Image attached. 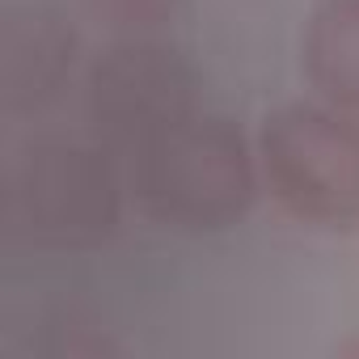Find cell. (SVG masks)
<instances>
[{
  "label": "cell",
  "mask_w": 359,
  "mask_h": 359,
  "mask_svg": "<svg viewBox=\"0 0 359 359\" xmlns=\"http://www.w3.org/2000/svg\"><path fill=\"white\" fill-rule=\"evenodd\" d=\"M123 182L110 148L76 135H30L0 169V224L39 254H85L110 241Z\"/></svg>",
  "instance_id": "cell-1"
},
{
  "label": "cell",
  "mask_w": 359,
  "mask_h": 359,
  "mask_svg": "<svg viewBox=\"0 0 359 359\" xmlns=\"http://www.w3.org/2000/svg\"><path fill=\"white\" fill-rule=\"evenodd\" d=\"M262 187L258 148L224 114H191L131 152L140 212L173 233H220L245 220Z\"/></svg>",
  "instance_id": "cell-2"
},
{
  "label": "cell",
  "mask_w": 359,
  "mask_h": 359,
  "mask_svg": "<svg viewBox=\"0 0 359 359\" xmlns=\"http://www.w3.org/2000/svg\"><path fill=\"white\" fill-rule=\"evenodd\" d=\"M258 173L271 199L309 229H359V114L330 102H283L262 114Z\"/></svg>",
  "instance_id": "cell-3"
},
{
  "label": "cell",
  "mask_w": 359,
  "mask_h": 359,
  "mask_svg": "<svg viewBox=\"0 0 359 359\" xmlns=\"http://www.w3.org/2000/svg\"><path fill=\"white\" fill-rule=\"evenodd\" d=\"M81 110L97 144L135 152L199 110V72L161 34L110 39L85 68Z\"/></svg>",
  "instance_id": "cell-4"
},
{
  "label": "cell",
  "mask_w": 359,
  "mask_h": 359,
  "mask_svg": "<svg viewBox=\"0 0 359 359\" xmlns=\"http://www.w3.org/2000/svg\"><path fill=\"white\" fill-rule=\"evenodd\" d=\"M76 55L72 22L39 0H22L0 13V110L30 114L47 106Z\"/></svg>",
  "instance_id": "cell-5"
},
{
  "label": "cell",
  "mask_w": 359,
  "mask_h": 359,
  "mask_svg": "<svg viewBox=\"0 0 359 359\" xmlns=\"http://www.w3.org/2000/svg\"><path fill=\"white\" fill-rule=\"evenodd\" d=\"M300 72L321 102L359 114V0H313L300 30Z\"/></svg>",
  "instance_id": "cell-6"
},
{
  "label": "cell",
  "mask_w": 359,
  "mask_h": 359,
  "mask_svg": "<svg viewBox=\"0 0 359 359\" xmlns=\"http://www.w3.org/2000/svg\"><path fill=\"white\" fill-rule=\"evenodd\" d=\"M187 0H81L85 18L110 39H148L173 26Z\"/></svg>",
  "instance_id": "cell-7"
},
{
  "label": "cell",
  "mask_w": 359,
  "mask_h": 359,
  "mask_svg": "<svg viewBox=\"0 0 359 359\" xmlns=\"http://www.w3.org/2000/svg\"><path fill=\"white\" fill-rule=\"evenodd\" d=\"M346 351H355V355H359V342H351V346H346Z\"/></svg>",
  "instance_id": "cell-8"
}]
</instances>
